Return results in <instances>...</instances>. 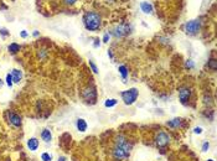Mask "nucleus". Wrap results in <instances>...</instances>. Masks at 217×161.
<instances>
[{
    "label": "nucleus",
    "instance_id": "9",
    "mask_svg": "<svg viewBox=\"0 0 217 161\" xmlns=\"http://www.w3.org/2000/svg\"><path fill=\"white\" fill-rule=\"evenodd\" d=\"M6 117H8V120L9 123L14 127V128H20L23 125V120H21V117L11 110H8L6 112Z\"/></svg>",
    "mask_w": 217,
    "mask_h": 161
},
{
    "label": "nucleus",
    "instance_id": "22",
    "mask_svg": "<svg viewBox=\"0 0 217 161\" xmlns=\"http://www.w3.org/2000/svg\"><path fill=\"white\" fill-rule=\"evenodd\" d=\"M194 67H195V63H194L192 60H187V61L185 62V68H186V69H192Z\"/></svg>",
    "mask_w": 217,
    "mask_h": 161
},
{
    "label": "nucleus",
    "instance_id": "27",
    "mask_svg": "<svg viewBox=\"0 0 217 161\" xmlns=\"http://www.w3.org/2000/svg\"><path fill=\"white\" fill-rule=\"evenodd\" d=\"M109 37H110V35H109V32H106L104 33V36H103V42H109Z\"/></svg>",
    "mask_w": 217,
    "mask_h": 161
},
{
    "label": "nucleus",
    "instance_id": "7",
    "mask_svg": "<svg viewBox=\"0 0 217 161\" xmlns=\"http://www.w3.org/2000/svg\"><path fill=\"white\" fill-rule=\"evenodd\" d=\"M130 31H132V28H130L129 24H120V25L114 28L112 33L115 37H124V36H128L130 33Z\"/></svg>",
    "mask_w": 217,
    "mask_h": 161
},
{
    "label": "nucleus",
    "instance_id": "10",
    "mask_svg": "<svg viewBox=\"0 0 217 161\" xmlns=\"http://www.w3.org/2000/svg\"><path fill=\"white\" fill-rule=\"evenodd\" d=\"M40 136H41V140H42L43 143H46V144H50V143L52 141V133H51L50 129H47V128L42 129Z\"/></svg>",
    "mask_w": 217,
    "mask_h": 161
},
{
    "label": "nucleus",
    "instance_id": "32",
    "mask_svg": "<svg viewBox=\"0 0 217 161\" xmlns=\"http://www.w3.org/2000/svg\"><path fill=\"white\" fill-rule=\"evenodd\" d=\"M108 56L110 57V58H112V60H113V53H112V51H110V50L108 51Z\"/></svg>",
    "mask_w": 217,
    "mask_h": 161
},
{
    "label": "nucleus",
    "instance_id": "1",
    "mask_svg": "<svg viewBox=\"0 0 217 161\" xmlns=\"http://www.w3.org/2000/svg\"><path fill=\"white\" fill-rule=\"evenodd\" d=\"M134 144L128 139L124 134H118L113 141V146L110 149V156L113 161H125L130 158Z\"/></svg>",
    "mask_w": 217,
    "mask_h": 161
},
{
    "label": "nucleus",
    "instance_id": "17",
    "mask_svg": "<svg viewBox=\"0 0 217 161\" xmlns=\"http://www.w3.org/2000/svg\"><path fill=\"white\" fill-rule=\"evenodd\" d=\"M118 71H119V74L122 76V79H123V82H127V78H128V68H127V66H124V64H122V66H119L118 67Z\"/></svg>",
    "mask_w": 217,
    "mask_h": 161
},
{
    "label": "nucleus",
    "instance_id": "21",
    "mask_svg": "<svg viewBox=\"0 0 217 161\" xmlns=\"http://www.w3.org/2000/svg\"><path fill=\"white\" fill-rule=\"evenodd\" d=\"M6 86H8L9 88H11V87L14 86V81H13V77H11L10 73L6 74Z\"/></svg>",
    "mask_w": 217,
    "mask_h": 161
},
{
    "label": "nucleus",
    "instance_id": "16",
    "mask_svg": "<svg viewBox=\"0 0 217 161\" xmlns=\"http://www.w3.org/2000/svg\"><path fill=\"white\" fill-rule=\"evenodd\" d=\"M20 48H21V46H20L19 43H16V42H11V43L8 46V51H9L11 55L18 53V52L20 51Z\"/></svg>",
    "mask_w": 217,
    "mask_h": 161
},
{
    "label": "nucleus",
    "instance_id": "29",
    "mask_svg": "<svg viewBox=\"0 0 217 161\" xmlns=\"http://www.w3.org/2000/svg\"><path fill=\"white\" fill-rule=\"evenodd\" d=\"M94 41H96V42H94V45H93V46H94L96 48H98V47L101 46V43H99V40H98V38H96Z\"/></svg>",
    "mask_w": 217,
    "mask_h": 161
},
{
    "label": "nucleus",
    "instance_id": "12",
    "mask_svg": "<svg viewBox=\"0 0 217 161\" xmlns=\"http://www.w3.org/2000/svg\"><path fill=\"white\" fill-rule=\"evenodd\" d=\"M28 148L30 151H36L40 148V140L37 138H30L28 140Z\"/></svg>",
    "mask_w": 217,
    "mask_h": 161
},
{
    "label": "nucleus",
    "instance_id": "18",
    "mask_svg": "<svg viewBox=\"0 0 217 161\" xmlns=\"http://www.w3.org/2000/svg\"><path fill=\"white\" fill-rule=\"evenodd\" d=\"M117 103H118V100H117V99L110 98V99H107V100L104 102V107H106V108H112V107L117 105Z\"/></svg>",
    "mask_w": 217,
    "mask_h": 161
},
{
    "label": "nucleus",
    "instance_id": "15",
    "mask_svg": "<svg viewBox=\"0 0 217 161\" xmlns=\"http://www.w3.org/2000/svg\"><path fill=\"white\" fill-rule=\"evenodd\" d=\"M140 9L145 14H151L153 13V5L150 3H148V1H142L140 3Z\"/></svg>",
    "mask_w": 217,
    "mask_h": 161
},
{
    "label": "nucleus",
    "instance_id": "5",
    "mask_svg": "<svg viewBox=\"0 0 217 161\" xmlns=\"http://www.w3.org/2000/svg\"><path fill=\"white\" fill-rule=\"evenodd\" d=\"M82 98L88 104H94L97 100V89L94 86H88L82 91Z\"/></svg>",
    "mask_w": 217,
    "mask_h": 161
},
{
    "label": "nucleus",
    "instance_id": "31",
    "mask_svg": "<svg viewBox=\"0 0 217 161\" xmlns=\"http://www.w3.org/2000/svg\"><path fill=\"white\" fill-rule=\"evenodd\" d=\"M57 161H67V159H66L65 156H60V158H58V160H57Z\"/></svg>",
    "mask_w": 217,
    "mask_h": 161
},
{
    "label": "nucleus",
    "instance_id": "3",
    "mask_svg": "<svg viewBox=\"0 0 217 161\" xmlns=\"http://www.w3.org/2000/svg\"><path fill=\"white\" fill-rule=\"evenodd\" d=\"M170 143H171V136L164 130H159L154 136V145L158 149H160L161 153L165 151V149L170 145Z\"/></svg>",
    "mask_w": 217,
    "mask_h": 161
},
{
    "label": "nucleus",
    "instance_id": "35",
    "mask_svg": "<svg viewBox=\"0 0 217 161\" xmlns=\"http://www.w3.org/2000/svg\"><path fill=\"white\" fill-rule=\"evenodd\" d=\"M206 161H215V160H212V159H209V160H206Z\"/></svg>",
    "mask_w": 217,
    "mask_h": 161
},
{
    "label": "nucleus",
    "instance_id": "20",
    "mask_svg": "<svg viewBox=\"0 0 217 161\" xmlns=\"http://www.w3.org/2000/svg\"><path fill=\"white\" fill-rule=\"evenodd\" d=\"M41 160L42 161H52V155H51L50 153L45 151V153L41 154Z\"/></svg>",
    "mask_w": 217,
    "mask_h": 161
},
{
    "label": "nucleus",
    "instance_id": "23",
    "mask_svg": "<svg viewBox=\"0 0 217 161\" xmlns=\"http://www.w3.org/2000/svg\"><path fill=\"white\" fill-rule=\"evenodd\" d=\"M88 63H89V67H91V69L93 71V73H98V67L96 66V63H94V62H93L92 60H89V62H88Z\"/></svg>",
    "mask_w": 217,
    "mask_h": 161
},
{
    "label": "nucleus",
    "instance_id": "11",
    "mask_svg": "<svg viewBox=\"0 0 217 161\" xmlns=\"http://www.w3.org/2000/svg\"><path fill=\"white\" fill-rule=\"evenodd\" d=\"M166 125L173 129L182 128V127H184V119H181V118H174V119L166 122Z\"/></svg>",
    "mask_w": 217,
    "mask_h": 161
},
{
    "label": "nucleus",
    "instance_id": "28",
    "mask_svg": "<svg viewBox=\"0 0 217 161\" xmlns=\"http://www.w3.org/2000/svg\"><path fill=\"white\" fill-rule=\"evenodd\" d=\"M20 36H21L23 38H26V37H28V32H26V30H23V31L20 32Z\"/></svg>",
    "mask_w": 217,
    "mask_h": 161
},
{
    "label": "nucleus",
    "instance_id": "6",
    "mask_svg": "<svg viewBox=\"0 0 217 161\" xmlns=\"http://www.w3.org/2000/svg\"><path fill=\"white\" fill-rule=\"evenodd\" d=\"M200 28H201V23L199 20H191L184 25V31L189 35H195L200 31Z\"/></svg>",
    "mask_w": 217,
    "mask_h": 161
},
{
    "label": "nucleus",
    "instance_id": "14",
    "mask_svg": "<svg viewBox=\"0 0 217 161\" xmlns=\"http://www.w3.org/2000/svg\"><path fill=\"white\" fill-rule=\"evenodd\" d=\"M11 77H13V81H14V83H20V81H21V78H23V72L20 71V69H18V68H15V69H13L11 71Z\"/></svg>",
    "mask_w": 217,
    "mask_h": 161
},
{
    "label": "nucleus",
    "instance_id": "25",
    "mask_svg": "<svg viewBox=\"0 0 217 161\" xmlns=\"http://www.w3.org/2000/svg\"><path fill=\"white\" fill-rule=\"evenodd\" d=\"M194 133L197 134V135H201L204 133V129L201 128V127H196V128H194Z\"/></svg>",
    "mask_w": 217,
    "mask_h": 161
},
{
    "label": "nucleus",
    "instance_id": "37",
    "mask_svg": "<svg viewBox=\"0 0 217 161\" xmlns=\"http://www.w3.org/2000/svg\"><path fill=\"white\" fill-rule=\"evenodd\" d=\"M6 161H10V160H9V159H8V160H6Z\"/></svg>",
    "mask_w": 217,
    "mask_h": 161
},
{
    "label": "nucleus",
    "instance_id": "2",
    "mask_svg": "<svg viewBox=\"0 0 217 161\" xmlns=\"http://www.w3.org/2000/svg\"><path fill=\"white\" fill-rule=\"evenodd\" d=\"M83 23L88 31H98L101 28V16L97 13L88 11L83 16Z\"/></svg>",
    "mask_w": 217,
    "mask_h": 161
},
{
    "label": "nucleus",
    "instance_id": "4",
    "mask_svg": "<svg viewBox=\"0 0 217 161\" xmlns=\"http://www.w3.org/2000/svg\"><path fill=\"white\" fill-rule=\"evenodd\" d=\"M120 97L125 105H132L137 102V99L139 97V91L137 88H130V89L120 92Z\"/></svg>",
    "mask_w": 217,
    "mask_h": 161
},
{
    "label": "nucleus",
    "instance_id": "34",
    "mask_svg": "<svg viewBox=\"0 0 217 161\" xmlns=\"http://www.w3.org/2000/svg\"><path fill=\"white\" fill-rule=\"evenodd\" d=\"M3 86H4V82H3V81H1V79H0V88H1V87H3Z\"/></svg>",
    "mask_w": 217,
    "mask_h": 161
},
{
    "label": "nucleus",
    "instance_id": "19",
    "mask_svg": "<svg viewBox=\"0 0 217 161\" xmlns=\"http://www.w3.org/2000/svg\"><path fill=\"white\" fill-rule=\"evenodd\" d=\"M207 67L215 72V71L217 69V61L215 60V58H211V60L207 62Z\"/></svg>",
    "mask_w": 217,
    "mask_h": 161
},
{
    "label": "nucleus",
    "instance_id": "36",
    "mask_svg": "<svg viewBox=\"0 0 217 161\" xmlns=\"http://www.w3.org/2000/svg\"><path fill=\"white\" fill-rule=\"evenodd\" d=\"M107 1H113V0H107Z\"/></svg>",
    "mask_w": 217,
    "mask_h": 161
},
{
    "label": "nucleus",
    "instance_id": "33",
    "mask_svg": "<svg viewBox=\"0 0 217 161\" xmlns=\"http://www.w3.org/2000/svg\"><path fill=\"white\" fill-rule=\"evenodd\" d=\"M33 35H34L35 37H37V36H38V31H34V33H33Z\"/></svg>",
    "mask_w": 217,
    "mask_h": 161
},
{
    "label": "nucleus",
    "instance_id": "26",
    "mask_svg": "<svg viewBox=\"0 0 217 161\" xmlns=\"http://www.w3.org/2000/svg\"><path fill=\"white\" fill-rule=\"evenodd\" d=\"M0 35H1L3 37H6V36L9 35V31H8L5 28H3V29H0Z\"/></svg>",
    "mask_w": 217,
    "mask_h": 161
},
{
    "label": "nucleus",
    "instance_id": "30",
    "mask_svg": "<svg viewBox=\"0 0 217 161\" xmlns=\"http://www.w3.org/2000/svg\"><path fill=\"white\" fill-rule=\"evenodd\" d=\"M76 1H77V0H65V3H66V4H68V5H73Z\"/></svg>",
    "mask_w": 217,
    "mask_h": 161
},
{
    "label": "nucleus",
    "instance_id": "24",
    "mask_svg": "<svg viewBox=\"0 0 217 161\" xmlns=\"http://www.w3.org/2000/svg\"><path fill=\"white\" fill-rule=\"evenodd\" d=\"M209 149H210V143H209V141H204L202 148H201L202 153H207V151H209Z\"/></svg>",
    "mask_w": 217,
    "mask_h": 161
},
{
    "label": "nucleus",
    "instance_id": "13",
    "mask_svg": "<svg viewBox=\"0 0 217 161\" xmlns=\"http://www.w3.org/2000/svg\"><path fill=\"white\" fill-rule=\"evenodd\" d=\"M88 128V124H87V122L83 119V118H78L77 120H76V129L79 131V133H84L86 130Z\"/></svg>",
    "mask_w": 217,
    "mask_h": 161
},
{
    "label": "nucleus",
    "instance_id": "8",
    "mask_svg": "<svg viewBox=\"0 0 217 161\" xmlns=\"http://www.w3.org/2000/svg\"><path fill=\"white\" fill-rule=\"evenodd\" d=\"M192 91L189 87H180L179 88V99L182 105H189V102L191 99Z\"/></svg>",
    "mask_w": 217,
    "mask_h": 161
}]
</instances>
